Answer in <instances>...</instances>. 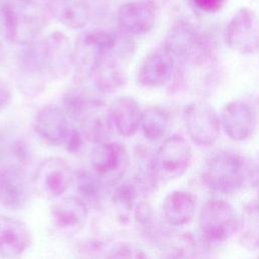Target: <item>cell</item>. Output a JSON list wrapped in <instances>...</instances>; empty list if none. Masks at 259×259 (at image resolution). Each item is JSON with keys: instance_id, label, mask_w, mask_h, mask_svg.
Instances as JSON below:
<instances>
[{"instance_id": "cell-28", "label": "cell", "mask_w": 259, "mask_h": 259, "mask_svg": "<svg viewBox=\"0 0 259 259\" xmlns=\"http://www.w3.org/2000/svg\"><path fill=\"white\" fill-rule=\"evenodd\" d=\"M135 219L139 228L147 236L154 237L157 232L155 215L152 207L145 201H141L135 206Z\"/></svg>"}, {"instance_id": "cell-19", "label": "cell", "mask_w": 259, "mask_h": 259, "mask_svg": "<svg viewBox=\"0 0 259 259\" xmlns=\"http://www.w3.org/2000/svg\"><path fill=\"white\" fill-rule=\"evenodd\" d=\"M114 132L124 138L133 137L140 128L143 110L139 102L131 96H120L109 105Z\"/></svg>"}, {"instance_id": "cell-16", "label": "cell", "mask_w": 259, "mask_h": 259, "mask_svg": "<svg viewBox=\"0 0 259 259\" xmlns=\"http://www.w3.org/2000/svg\"><path fill=\"white\" fill-rule=\"evenodd\" d=\"M175 71V57L164 47L150 53L138 70V81L150 88L161 87L171 80Z\"/></svg>"}, {"instance_id": "cell-31", "label": "cell", "mask_w": 259, "mask_h": 259, "mask_svg": "<svg viewBox=\"0 0 259 259\" xmlns=\"http://www.w3.org/2000/svg\"><path fill=\"white\" fill-rule=\"evenodd\" d=\"M193 4L201 11L206 13H214L223 9L227 0H192Z\"/></svg>"}, {"instance_id": "cell-23", "label": "cell", "mask_w": 259, "mask_h": 259, "mask_svg": "<svg viewBox=\"0 0 259 259\" xmlns=\"http://www.w3.org/2000/svg\"><path fill=\"white\" fill-rule=\"evenodd\" d=\"M168 125L169 115L161 106L151 105L143 110L140 128L148 141L155 142L163 138Z\"/></svg>"}, {"instance_id": "cell-33", "label": "cell", "mask_w": 259, "mask_h": 259, "mask_svg": "<svg viewBox=\"0 0 259 259\" xmlns=\"http://www.w3.org/2000/svg\"><path fill=\"white\" fill-rule=\"evenodd\" d=\"M258 171H259V156H258Z\"/></svg>"}, {"instance_id": "cell-5", "label": "cell", "mask_w": 259, "mask_h": 259, "mask_svg": "<svg viewBox=\"0 0 259 259\" xmlns=\"http://www.w3.org/2000/svg\"><path fill=\"white\" fill-rule=\"evenodd\" d=\"M90 161L93 172L106 186L117 184L130 166L125 147L119 142L110 140L95 144Z\"/></svg>"}, {"instance_id": "cell-22", "label": "cell", "mask_w": 259, "mask_h": 259, "mask_svg": "<svg viewBox=\"0 0 259 259\" xmlns=\"http://www.w3.org/2000/svg\"><path fill=\"white\" fill-rule=\"evenodd\" d=\"M121 64L112 58H108L97 67L89 78L96 91L101 94H110L124 86L126 76Z\"/></svg>"}, {"instance_id": "cell-32", "label": "cell", "mask_w": 259, "mask_h": 259, "mask_svg": "<svg viewBox=\"0 0 259 259\" xmlns=\"http://www.w3.org/2000/svg\"><path fill=\"white\" fill-rule=\"evenodd\" d=\"M11 100V90L4 79L0 77V111L4 109Z\"/></svg>"}, {"instance_id": "cell-2", "label": "cell", "mask_w": 259, "mask_h": 259, "mask_svg": "<svg viewBox=\"0 0 259 259\" xmlns=\"http://www.w3.org/2000/svg\"><path fill=\"white\" fill-rule=\"evenodd\" d=\"M119 33L105 29L83 32L73 47V68L78 81H88L97 67L113 56Z\"/></svg>"}, {"instance_id": "cell-29", "label": "cell", "mask_w": 259, "mask_h": 259, "mask_svg": "<svg viewBox=\"0 0 259 259\" xmlns=\"http://www.w3.org/2000/svg\"><path fill=\"white\" fill-rule=\"evenodd\" d=\"M146 254L142 250L126 243H115L111 245L107 258H143Z\"/></svg>"}, {"instance_id": "cell-4", "label": "cell", "mask_w": 259, "mask_h": 259, "mask_svg": "<svg viewBox=\"0 0 259 259\" xmlns=\"http://www.w3.org/2000/svg\"><path fill=\"white\" fill-rule=\"evenodd\" d=\"M198 225L206 243L219 244L239 231L240 220L230 203L222 199H210L200 209Z\"/></svg>"}, {"instance_id": "cell-35", "label": "cell", "mask_w": 259, "mask_h": 259, "mask_svg": "<svg viewBox=\"0 0 259 259\" xmlns=\"http://www.w3.org/2000/svg\"><path fill=\"white\" fill-rule=\"evenodd\" d=\"M258 208H259V203H258Z\"/></svg>"}, {"instance_id": "cell-11", "label": "cell", "mask_w": 259, "mask_h": 259, "mask_svg": "<svg viewBox=\"0 0 259 259\" xmlns=\"http://www.w3.org/2000/svg\"><path fill=\"white\" fill-rule=\"evenodd\" d=\"M210 45L209 39L186 20H179L174 23L168 30L164 41V48L181 61L189 59Z\"/></svg>"}, {"instance_id": "cell-3", "label": "cell", "mask_w": 259, "mask_h": 259, "mask_svg": "<svg viewBox=\"0 0 259 259\" xmlns=\"http://www.w3.org/2000/svg\"><path fill=\"white\" fill-rule=\"evenodd\" d=\"M201 180L206 187L218 193L237 192L245 181L244 161L237 154L219 152L205 163Z\"/></svg>"}, {"instance_id": "cell-7", "label": "cell", "mask_w": 259, "mask_h": 259, "mask_svg": "<svg viewBox=\"0 0 259 259\" xmlns=\"http://www.w3.org/2000/svg\"><path fill=\"white\" fill-rule=\"evenodd\" d=\"M183 119L188 137L196 145L207 147L218 140L221 120L215 110L206 102L195 100L187 104Z\"/></svg>"}, {"instance_id": "cell-1", "label": "cell", "mask_w": 259, "mask_h": 259, "mask_svg": "<svg viewBox=\"0 0 259 259\" xmlns=\"http://www.w3.org/2000/svg\"><path fill=\"white\" fill-rule=\"evenodd\" d=\"M48 13L39 0H0L1 28L14 45L35 41L48 23Z\"/></svg>"}, {"instance_id": "cell-13", "label": "cell", "mask_w": 259, "mask_h": 259, "mask_svg": "<svg viewBox=\"0 0 259 259\" xmlns=\"http://www.w3.org/2000/svg\"><path fill=\"white\" fill-rule=\"evenodd\" d=\"M220 120L222 127L231 140L242 142L254 134L257 125V113L250 104L234 100L224 106Z\"/></svg>"}, {"instance_id": "cell-34", "label": "cell", "mask_w": 259, "mask_h": 259, "mask_svg": "<svg viewBox=\"0 0 259 259\" xmlns=\"http://www.w3.org/2000/svg\"><path fill=\"white\" fill-rule=\"evenodd\" d=\"M259 250V249H258ZM258 257H259V253H258Z\"/></svg>"}, {"instance_id": "cell-6", "label": "cell", "mask_w": 259, "mask_h": 259, "mask_svg": "<svg viewBox=\"0 0 259 259\" xmlns=\"http://www.w3.org/2000/svg\"><path fill=\"white\" fill-rule=\"evenodd\" d=\"M74 177L72 168L65 159L49 157L37 166L32 184L40 196L55 199L69 189L75 179Z\"/></svg>"}, {"instance_id": "cell-10", "label": "cell", "mask_w": 259, "mask_h": 259, "mask_svg": "<svg viewBox=\"0 0 259 259\" xmlns=\"http://www.w3.org/2000/svg\"><path fill=\"white\" fill-rule=\"evenodd\" d=\"M36 48L50 78L62 79L73 68V48L63 32H52Z\"/></svg>"}, {"instance_id": "cell-18", "label": "cell", "mask_w": 259, "mask_h": 259, "mask_svg": "<svg viewBox=\"0 0 259 259\" xmlns=\"http://www.w3.org/2000/svg\"><path fill=\"white\" fill-rule=\"evenodd\" d=\"M31 243L27 225L18 218L0 214V255L7 258L23 254Z\"/></svg>"}, {"instance_id": "cell-24", "label": "cell", "mask_w": 259, "mask_h": 259, "mask_svg": "<svg viewBox=\"0 0 259 259\" xmlns=\"http://www.w3.org/2000/svg\"><path fill=\"white\" fill-rule=\"evenodd\" d=\"M202 247L191 234H178L175 237L166 239L163 256L170 258L198 257L200 256L199 253L202 251Z\"/></svg>"}, {"instance_id": "cell-20", "label": "cell", "mask_w": 259, "mask_h": 259, "mask_svg": "<svg viewBox=\"0 0 259 259\" xmlns=\"http://www.w3.org/2000/svg\"><path fill=\"white\" fill-rule=\"evenodd\" d=\"M196 209L195 196L185 190L169 192L163 200L162 212L165 222L172 227L187 225L194 217Z\"/></svg>"}, {"instance_id": "cell-14", "label": "cell", "mask_w": 259, "mask_h": 259, "mask_svg": "<svg viewBox=\"0 0 259 259\" xmlns=\"http://www.w3.org/2000/svg\"><path fill=\"white\" fill-rule=\"evenodd\" d=\"M30 194L26 172L20 165L6 166L0 172V204L8 209L23 208Z\"/></svg>"}, {"instance_id": "cell-8", "label": "cell", "mask_w": 259, "mask_h": 259, "mask_svg": "<svg viewBox=\"0 0 259 259\" xmlns=\"http://www.w3.org/2000/svg\"><path fill=\"white\" fill-rule=\"evenodd\" d=\"M226 41L243 55L259 51V19L253 10L242 7L233 15L226 27Z\"/></svg>"}, {"instance_id": "cell-15", "label": "cell", "mask_w": 259, "mask_h": 259, "mask_svg": "<svg viewBox=\"0 0 259 259\" xmlns=\"http://www.w3.org/2000/svg\"><path fill=\"white\" fill-rule=\"evenodd\" d=\"M33 126L37 136L51 146L64 145L71 128L68 114L57 105L41 107L35 114Z\"/></svg>"}, {"instance_id": "cell-17", "label": "cell", "mask_w": 259, "mask_h": 259, "mask_svg": "<svg viewBox=\"0 0 259 259\" xmlns=\"http://www.w3.org/2000/svg\"><path fill=\"white\" fill-rule=\"evenodd\" d=\"M88 219L86 201L79 196H66L59 199L51 209L53 225L64 233L81 231Z\"/></svg>"}, {"instance_id": "cell-9", "label": "cell", "mask_w": 259, "mask_h": 259, "mask_svg": "<svg viewBox=\"0 0 259 259\" xmlns=\"http://www.w3.org/2000/svg\"><path fill=\"white\" fill-rule=\"evenodd\" d=\"M191 158V148L182 136L174 135L165 139L154 155L159 177L165 179L180 177L187 171Z\"/></svg>"}, {"instance_id": "cell-27", "label": "cell", "mask_w": 259, "mask_h": 259, "mask_svg": "<svg viewBox=\"0 0 259 259\" xmlns=\"http://www.w3.org/2000/svg\"><path fill=\"white\" fill-rule=\"evenodd\" d=\"M140 192L138 184L133 179V181L118 184L112 193L111 200L118 209L127 212L135 208Z\"/></svg>"}, {"instance_id": "cell-26", "label": "cell", "mask_w": 259, "mask_h": 259, "mask_svg": "<svg viewBox=\"0 0 259 259\" xmlns=\"http://www.w3.org/2000/svg\"><path fill=\"white\" fill-rule=\"evenodd\" d=\"M74 178L81 198L90 202L98 201L103 194L104 188L107 187L93 171L81 169Z\"/></svg>"}, {"instance_id": "cell-12", "label": "cell", "mask_w": 259, "mask_h": 259, "mask_svg": "<svg viewBox=\"0 0 259 259\" xmlns=\"http://www.w3.org/2000/svg\"><path fill=\"white\" fill-rule=\"evenodd\" d=\"M155 0H134L123 3L117 10L120 30L130 35H141L151 31L157 20Z\"/></svg>"}, {"instance_id": "cell-25", "label": "cell", "mask_w": 259, "mask_h": 259, "mask_svg": "<svg viewBox=\"0 0 259 259\" xmlns=\"http://www.w3.org/2000/svg\"><path fill=\"white\" fill-rule=\"evenodd\" d=\"M240 243L249 250L259 249V208L258 204H250L244 211L240 222Z\"/></svg>"}, {"instance_id": "cell-30", "label": "cell", "mask_w": 259, "mask_h": 259, "mask_svg": "<svg viewBox=\"0 0 259 259\" xmlns=\"http://www.w3.org/2000/svg\"><path fill=\"white\" fill-rule=\"evenodd\" d=\"M83 138H84V135L82 134L81 130H78L74 126H71L70 132L67 136V139L64 143V145L66 146L67 151H69L71 153L78 152L79 149L82 147Z\"/></svg>"}, {"instance_id": "cell-21", "label": "cell", "mask_w": 259, "mask_h": 259, "mask_svg": "<svg viewBox=\"0 0 259 259\" xmlns=\"http://www.w3.org/2000/svg\"><path fill=\"white\" fill-rule=\"evenodd\" d=\"M45 5L54 18L71 29L84 27L90 18L87 0H46Z\"/></svg>"}]
</instances>
